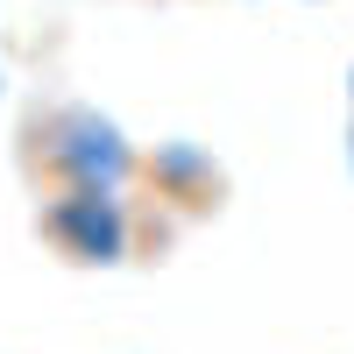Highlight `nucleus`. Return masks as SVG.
<instances>
[{"label": "nucleus", "instance_id": "obj_1", "mask_svg": "<svg viewBox=\"0 0 354 354\" xmlns=\"http://www.w3.org/2000/svg\"><path fill=\"white\" fill-rule=\"evenodd\" d=\"M43 156L78 192H121L128 177H135V142L100 106H57L50 128H43Z\"/></svg>", "mask_w": 354, "mask_h": 354}, {"label": "nucleus", "instance_id": "obj_2", "mask_svg": "<svg viewBox=\"0 0 354 354\" xmlns=\"http://www.w3.org/2000/svg\"><path fill=\"white\" fill-rule=\"evenodd\" d=\"M43 234L57 248H64L71 262H93V270H113V262H128V205L121 192H78L64 185L50 198V213H43Z\"/></svg>", "mask_w": 354, "mask_h": 354}, {"label": "nucleus", "instance_id": "obj_3", "mask_svg": "<svg viewBox=\"0 0 354 354\" xmlns=\"http://www.w3.org/2000/svg\"><path fill=\"white\" fill-rule=\"evenodd\" d=\"M149 177L170 192V198H205V192H220V163L205 156V149H192V142H156V156H149Z\"/></svg>", "mask_w": 354, "mask_h": 354}, {"label": "nucleus", "instance_id": "obj_4", "mask_svg": "<svg viewBox=\"0 0 354 354\" xmlns=\"http://www.w3.org/2000/svg\"><path fill=\"white\" fill-rule=\"evenodd\" d=\"M347 170H354V128H347Z\"/></svg>", "mask_w": 354, "mask_h": 354}, {"label": "nucleus", "instance_id": "obj_5", "mask_svg": "<svg viewBox=\"0 0 354 354\" xmlns=\"http://www.w3.org/2000/svg\"><path fill=\"white\" fill-rule=\"evenodd\" d=\"M0 85H8V64H0Z\"/></svg>", "mask_w": 354, "mask_h": 354}, {"label": "nucleus", "instance_id": "obj_6", "mask_svg": "<svg viewBox=\"0 0 354 354\" xmlns=\"http://www.w3.org/2000/svg\"><path fill=\"white\" fill-rule=\"evenodd\" d=\"M347 93H354V71H347Z\"/></svg>", "mask_w": 354, "mask_h": 354}]
</instances>
